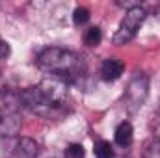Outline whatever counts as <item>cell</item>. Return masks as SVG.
Segmentation results:
<instances>
[{
	"label": "cell",
	"instance_id": "2",
	"mask_svg": "<svg viewBox=\"0 0 160 158\" xmlns=\"http://www.w3.org/2000/svg\"><path fill=\"white\" fill-rule=\"evenodd\" d=\"M145 17H147V11L142 6H134V7L127 9L125 19L121 21L118 32L114 34V45H127L128 41L134 39L140 26L143 24Z\"/></svg>",
	"mask_w": 160,
	"mask_h": 158
},
{
	"label": "cell",
	"instance_id": "8",
	"mask_svg": "<svg viewBox=\"0 0 160 158\" xmlns=\"http://www.w3.org/2000/svg\"><path fill=\"white\" fill-rule=\"evenodd\" d=\"M93 155H95V158H114V149H112L110 141L101 140V141L95 143V147H93Z\"/></svg>",
	"mask_w": 160,
	"mask_h": 158
},
{
	"label": "cell",
	"instance_id": "11",
	"mask_svg": "<svg viewBox=\"0 0 160 158\" xmlns=\"http://www.w3.org/2000/svg\"><path fill=\"white\" fill-rule=\"evenodd\" d=\"M89 21V9L88 7H77L73 11V22L75 24H84Z\"/></svg>",
	"mask_w": 160,
	"mask_h": 158
},
{
	"label": "cell",
	"instance_id": "10",
	"mask_svg": "<svg viewBox=\"0 0 160 158\" xmlns=\"http://www.w3.org/2000/svg\"><path fill=\"white\" fill-rule=\"evenodd\" d=\"M63 158H84V147L80 143H71L65 153H63Z\"/></svg>",
	"mask_w": 160,
	"mask_h": 158
},
{
	"label": "cell",
	"instance_id": "6",
	"mask_svg": "<svg viewBox=\"0 0 160 158\" xmlns=\"http://www.w3.org/2000/svg\"><path fill=\"white\" fill-rule=\"evenodd\" d=\"M123 71H125V63L121 60H118V58H108L101 65V77H102V80H106V82L118 80L123 75Z\"/></svg>",
	"mask_w": 160,
	"mask_h": 158
},
{
	"label": "cell",
	"instance_id": "12",
	"mask_svg": "<svg viewBox=\"0 0 160 158\" xmlns=\"http://www.w3.org/2000/svg\"><path fill=\"white\" fill-rule=\"evenodd\" d=\"M145 158H160V140H153L145 151Z\"/></svg>",
	"mask_w": 160,
	"mask_h": 158
},
{
	"label": "cell",
	"instance_id": "5",
	"mask_svg": "<svg viewBox=\"0 0 160 158\" xmlns=\"http://www.w3.org/2000/svg\"><path fill=\"white\" fill-rule=\"evenodd\" d=\"M11 145L6 149V158H38L39 145L32 138H11Z\"/></svg>",
	"mask_w": 160,
	"mask_h": 158
},
{
	"label": "cell",
	"instance_id": "4",
	"mask_svg": "<svg viewBox=\"0 0 160 158\" xmlns=\"http://www.w3.org/2000/svg\"><path fill=\"white\" fill-rule=\"evenodd\" d=\"M21 114L15 101H6L0 106V136L2 138H17L21 130Z\"/></svg>",
	"mask_w": 160,
	"mask_h": 158
},
{
	"label": "cell",
	"instance_id": "9",
	"mask_svg": "<svg viewBox=\"0 0 160 158\" xmlns=\"http://www.w3.org/2000/svg\"><path fill=\"white\" fill-rule=\"evenodd\" d=\"M101 41H102V32H101V28L91 26V28L86 30L84 43H86L88 47H97V45H101Z\"/></svg>",
	"mask_w": 160,
	"mask_h": 158
},
{
	"label": "cell",
	"instance_id": "3",
	"mask_svg": "<svg viewBox=\"0 0 160 158\" xmlns=\"http://www.w3.org/2000/svg\"><path fill=\"white\" fill-rule=\"evenodd\" d=\"M147 95H149V77L143 75V73L134 75L132 80L128 82V86H127V91H125V104H127V110H128L130 114L138 112V110L145 104Z\"/></svg>",
	"mask_w": 160,
	"mask_h": 158
},
{
	"label": "cell",
	"instance_id": "1",
	"mask_svg": "<svg viewBox=\"0 0 160 158\" xmlns=\"http://www.w3.org/2000/svg\"><path fill=\"white\" fill-rule=\"evenodd\" d=\"M38 63L43 71L48 73V77H56L63 80L65 84L78 82V78H82V73H84L82 60L78 56L71 50H63L58 47L45 48L38 56Z\"/></svg>",
	"mask_w": 160,
	"mask_h": 158
},
{
	"label": "cell",
	"instance_id": "7",
	"mask_svg": "<svg viewBox=\"0 0 160 158\" xmlns=\"http://www.w3.org/2000/svg\"><path fill=\"white\" fill-rule=\"evenodd\" d=\"M114 138H116V143H118L119 147H128V145L132 143V126H130V123L123 121L119 126L116 128Z\"/></svg>",
	"mask_w": 160,
	"mask_h": 158
},
{
	"label": "cell",
	"instance_id": "13",
	"mask_svg": "<svg viewBox=\"0 0 160 158\" xmlns=\"http://www.w3.org/2000/svg\"><path fill=\"white\" fill-rule=\"evenodd\" d=\"M9 54H11V47H9V43L4 41V39H0V60H6Z\"/></svg>",
	"mask_w": 160,
	"mask_h": 158
},
{
	"label": "cell",
	"instance_id": "14",
	"mask_svg": "<svg viewBox=\"0 0 160 158\" xmlns=\"http://www.w3.org/2000/svg\"><path fill=\"white\" fill-rule=\"evenodd\" d=\"M39 158V156H38ZM43 158H63V156H58V155H52V156H43Z\"/></svg>",
	"mask_w": 160,
	"mask_h": 158
}]
</instances>
